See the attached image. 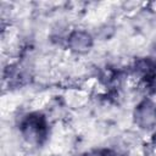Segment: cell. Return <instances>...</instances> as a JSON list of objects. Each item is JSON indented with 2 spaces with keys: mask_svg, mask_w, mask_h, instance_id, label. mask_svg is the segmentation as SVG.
<instances>
[{
  "mask_svg": "<svg viewBox=\"0 0 156 156\" xmlns=\"http://www.w3.org/2000/svg\"><path fill=\"white\" fill-rule=\"evenodd\" d=\"M134 122L141 129H151L156 126V104L149 99L138 104L134 110Z\"/></svg>",
  "mask_w": 156,
  "mask_h": 156,
  "instance_id": "7a4b0ae2",
  "label": "cell"
},
{
  "mask_svg": "<svg viewBox=\"0 0 156 156\" xmlns=\"http://www.w3.org/2000/svg\"><path fill=\"white\" fill-rule=\"evenodd\" d=\"M46 121L39 113H30L23 118L21 123V132L28 143L40 144L46 136Z\"/></svg>",
  "mask_w": 156,
  "mask_h": 156,
  "instance_id": "6da1fadb",
  "label": "cell"
},
{
  "mask_svg": "<svg viewBox=\"0 0 156 156\" xmlns=\"http://www.w3.org/2000/svg\"><path fill=\"white\" fill-rule=\"evenodd\" d=\"M94 40L90 33L83 29H74L67 37V45L76 54H85L93 48Z\"/></svg>",
  "mask_w": 156,
  "mask_h": 156,
  "instance_id": "3957f363",
  "label": "cell"
},
{
  "mask_svg": "<svg viewBox=\"0 0 156 156\" xmlns=\"http://www.w3.org/2000/svg\"><path fill=\"white\" fill-rule=\"evenodd\" d=\"M101 156H119V155L116 154V152H113V151H104L101 154Z\"/></svg>",
  "mask_w": 156,
  "mask_h": 156,
  "instance_id": "277c9868",
  "label": "cell"
}]
</instances>
